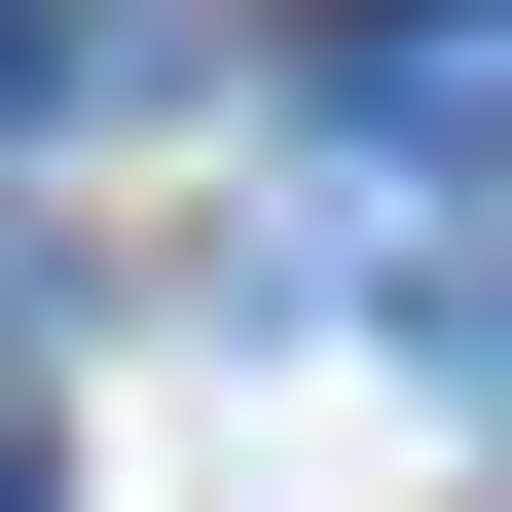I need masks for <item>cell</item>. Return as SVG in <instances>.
Returning a JSON list of instances; mask_svg holds the SVG:
<instances>
[{
	"label": "cell",
	"instance_id": "obj_1",
	"mask_svg": "<svg viewBox=\"0 0 512 512\" xmlns=\"http://www.w3.org/2000/svg\"><path fill=\"white\" fill-rule=\"evenodd\" d=\"M330 147L366 183H512V0H330Z\"/></svg>",
	"mask_w": 512,
	"mask_h": 512
},
{
	"label": "cell",
	"instance_id": "obj_2",
	"mask_svg": "<svg viewBox=\"0 0 512 512\" xmlns=\"http://www.w3.org/2000/svg\"><path fill=\"white\" fill-rule=\"evenodd\" d=\"M0 512H37V403H0Z\"/></svg>",
	"mask_w": 512,
	"mask_h": 512
}]
</instances>
